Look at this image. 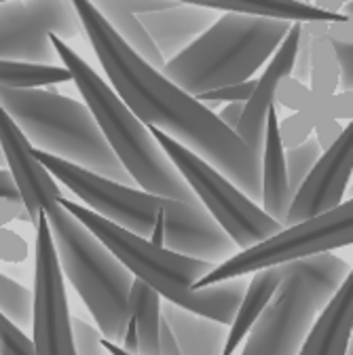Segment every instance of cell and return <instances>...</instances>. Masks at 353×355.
<instances>
[{"instance_id": "16", "label": "cell", "mask_w": 353, "mask_h": 355, "mask_svg": "<svg viewBox=\"0 0 353 355\" xmlns=\"http://www.w3.org/2000/svg\"><path fill=\"white\" fill-rule=\"evenodd\" d=\"M218 15L195 3H178L171 9L140 15L138 21L150 36L153 44L165 62L180 55L187 47L207 32Z\"/></svg>"}, {"instance_id": "38", "label": "cell", "mask_w": 353, "mask_h": 355, "mask_svg": "<svg viewBox=\"0 0 353 355\" xmlns=\"http://www.w3.org/2000/svg\"><path fill=\"white\" fill-rule=\"evenodd\" d=\"M349 355H351V353H349Z\"/></svg>"}, {"instance_id": "22", "label": "cell", "mask_w": 353, "mask_h": 355, "mask_svg": "<svg viewBox=\"0 0 353 355\" xmlns=\"http://www.w3.org/2000/svg\"><path fill=\"white\" fill-rule=\"evenodd\" d=\"M203 9L214 13H235V15H250L286 24H341L351 17L343 13H326L311 3H195Z\"/></svg>"}, {"instance_id": "10", "label": "cell", "mask_w": 353, "mask_h": 355, "mask_svg": "<svg viewBox=\"0 0 353 355\" xmlns=\"http://www.w3.org/2000/svg\"><path fill=\"white\" fill-rule=\"evenodd\" d=\"M353 241V205L343 201L341 207L318 216L313 220L300 222L294 227H284L279 233L264 241L237 252L214 269L195 286L203 290L216 284L243 279L258 271L277 269V266L313 258L320 254H332L334 250L349 248Z\"/></svg>"}, {"instance_id": "8", "label": "cell", "mask_w": 353, "mask_h": 355, "mask_svg": "<svg viewBox=\"0 0 353 355\" xmlns=\"http://www.w3.org/2000/svg\"><path fill=\"white\" fill-rule=\"evenodd\" d=\"M62 201V199H60ZM62 275L89 309L104 340L121 347L134 277L62 203L45 211Z\"/></svg>"}, {"instance_id": "13", "label": "cell", "mask_w": 353, "mask_h": 355, "mask_svg": "<svg viewBox=\"0 0 353 355\" xmlns=\"http://www.w3.org/2000/svg\"><path fill=\"white\" fill-rule=\"evenodd\" d=\"M351 138V125H347L341 136L322 153L316 167L309 171L304 182L292 195L284 227L300 225V222L313 220L343 205L353 165Z\"/></svg>"}, {"instance_id": "26", "label": "cell", "mask_w": 353, "mask_h": 355, "mask_svg": "<svg viewBox=\"0 0 353 355\" xmlns=\"http://www.w3.org/2000/svg\"><path fill=\"white\" fill-rule=\"evenodd\" d=\"M0 313L21 332L32 330V292L0 273Z\"/></svg>"}, {"instance_id": "11", "label": "cell", "mask_w": 353, "mask_h": 355, "mask_svg": "<svg viewBox=\"0 0 353 355\" xmlns=\"http://www.w3.org/2000/svg\"><path fill=\"white\" fill-rule=\"evenodd\" d=\"M80 34L72 3L21 0L0 3V62L58 66L51 36L68 42Z\"/></svg>"}, {"instance_id": "1", "label": "cell", "mask_w": 353, "mask_h": 355, "mask_svg": "<svg viewBox=\"0 0 353 355\" xmlns=\"http://www.w3.org/2000/svg\"><path fill=\"white\" fill-rule=\"evenodd\" d=\"M72 9L112 92L131 114L197 155L248 199L260 203V159L201 102L131 53L92 3L74 0Z\"/></svg>"}, {"instance_id": "7", "label": "cell", "mask_w": 353, "mask_h": 355, "mask_svg": "<svg viewBox=\"0 0 353 355\" xmlns=\"http://www.w3.org/2000/svg\"><path fill=\"white\" fill-rule=\"evenodd\" d=\"M279 269L277 292L246 336L241 355H298L318 313L351 275L349 262L336 254H320Z\"/></svg>"}, {"instance_id": "2", "label": "cell", "mask_w": 353, "mask_h": 355, "mask_svg": "<svg viewBox=\"0 0 353 355\" xmlns=\"http://www.w3.org/2000/svg\"><path fill=\"white\" fill-rule=\"evenodd\" d=\"M34 157L53 180L80 199L83 207L153 245L216 266L239 252L199 201H175L123 187L38 150Z\"/></svg>"}, {"instance_id": "37", "label": "cell", "mask_w": 353, "mask_h": 355, "mask_svg": "<svg viewBox=\"0 0 353 355\" xmlns=\"http://www.w3.org/2000/svg\"><path fill=\"white\" fill-rule=\"evenodd\" d=\"M0 169H5V161H3V150H0Z\"/></svg>"}, {"instance_id": "29", "label": "cell", "mask_w": 353, "mask_h": 355, "mask_svg": "<svg viewBox=\"0 0 353 355\" xmlns=\"http://www.w3.org/2000/svg\"><path fill=\"white\" fill-rule=\"evenodd\" d=\"M0 355H36L32 338L0 313Z\"/></svg>"}, {"instance_id": "3", "label": "cell", "mask_w": 353, "mask_h": 355, "mask_svg": "<svg viewBox=\"0 0 353 355\" xmlns=\"http://www.w3.org/2000/svg\"><path fill=\"white\" fill-rule=\"evenodd\" d=\"M60 203L125 266L131 277L148 286L161 300L223 326H231L246 292V277L195 290L216 264L153 245L66 197H62Z\"/></svg>"}, {"instance_id": "23", "label": "cell", "mask_w": 353, "mask_h": 355, "mask_svg": "<svg viewBox=\"0 0 353 355\" xmlns=\"http://www.w3.org/2000/svg\"><path fill=\"white\" fill-rule=\"evenodd\" d=\"M92 5L104 17V21L110 26V30L119 36V40L131 53H134L136 58H140L144 64H148L153 70H157V72L163 70L165 60L157 51V47L153 44L146 30L142 28V24L138 21V17L131 15L123 7L121 0L119 3H114V0H104V3H92Z\"/></svg>"}, {"instance_id": "17", "label": "cell", "mask_w": 353, "mask_h": 355, "mask_svg": "<svg viewBox=\"0 0 353 355\" xmlns=\"http://www.w3.org/2000/svg\"><path fill=\"white\" fill-rule=\"evenodd\" d=\"M353 328V279L343 282L332 300L316 318L298 355H349Z\"/></svg>"}, {"instance_id": "34", "label": "cell", "mask_w": 353, "mask_h": 355, "mask_svg": "<svg viewBox=\"0 0 353 355\" xmlns=\"http://www.w3.org/2000/svg\"><path fill=\"white\" fill-rule=\"evenodd\" d=\"M243 106L246 104H225L223 108H220V112H216V116L229 131L235 133V129L241 121V114H243Z\"/></svg>"}, {"instance_id": "21", "label": "cell", "mask_w": 353, "mask_h": 355, "mask_svg": "<svg viewBox=\"0 0 353 355\" xmlns=\"http://www.w3.org/2000/svg\"><path fill=\"white\" fill-rule=\"evenodd\" d=\"M282 282V269H267V271H258L252 275V279L246 284L243 298L237 306V313L229 326V336L223 349V355H235L241 340L250 334L252 326L256 320L262 315V311L267 309L271 298L277 292V286Z\"/></svg>"}, {"instance_id": "6", "label": "cell", "mask_w": 353, "mask_h": 355, "mask_svg": "<svg viewBox=\"0 0 353 355\" xmlns=\"http://www.w3.org/2000/svg\"><path fill=\"white\" fill-rule=\"evenodd\" d=\"M292 24L223 13L180 55L165 62L161 74L191 98L250 80L267 64Z\"/></svg>"}, {"instance_id": "28", "label": "cell", "mask_w": 353, "mask_h": 355, "mask_svg": "<svg viewBox=\"0 0 353 355\" xmlns=\"http://www.w3.org/2000/svg\"><path fill=\"white\" fill-rule=\"evenodd\" d=\"M70 326H72L74 355H110L102 347V334L98 332L96 326L80 318H70Z\"/></svg>"}, {"instance_id": "19", "label": "cell", "mask_w": 353, "mask_h": 355, "mask_svg": "<svg viewBox=\"0 0 353 355\" xmlns=\"http://www.w3.org/2000/svg\"><path fill=\"white\" fill-rule=\"evenodd\" d=\"M161 298L148 286L134 279L127 302V322L121 349L129 355H159Z\"/></svg>"}, {"instance_id": "24", "label": "cell", "mask_w": 353, "mask_h": 355, "mask_svg": "<svg viewBox=\"0 0 353 355\" xmlns=\"http://www.w3.org/2000/svg\"><path fill=\"white\" fill-rule=\"evenodd\" d=\"M68 80L70 72L64 66L0 62V87L5 89H47Z\"/></svg>"}, {"instance_id": "12", "label": "cell", "mask_w": 353, "mask_h": 355, "mask_svg": "<svg viewBox=\"0 0 353 355\" xmlns=\"http://www.w3.org/2000/svg\"><path fill=\"white\" fill-rule=\"evenodd\" d=\"M34 243L32 345L36 355H74L64 275L45 214H38Z\"/></svg>"}, {"instance_id": "36", "label": "cell", "mask_w": 353, "mask_h": 355, "mask_svg": "<svg viewBox=\"0 0 353 355\" xmlns=\"http://www.w3.org/2000/svg\"><path fill=\"white\" fill-rule=\"evenodd\" d=\"M102 347H104L110 355H129V353H125L121 347H117V345H112V343H108V340H104V338H102Z\"/></svg>"}, {"instance_id": "30", "label": "cell", "mask_w": 353, "mask_h": 355, "mask_svg": "<svg viewBox=\"0 0 353 355\" xmlns=\"http://www.w3.org/2000/svg\"><path fill=\"white\" fill-rule=\"evenodd\" d=\"M309 133H311V119H309V114L290 116L284 125H279V138H282L284 150L307 142Z\"/></svg>"}, {"instance_id": "35", "label": "cell", "mask_w": 353, "mask_h": 355, "mask_svg": "<svg viewBox=\"0 0 353 355\" xmlns=\"http://www.w3.org/2000/svg\"><path fill=\"white\" fill-rule=\"evenodd\" d=\"M159 355H182L178 343H175L173 334L169 332L163 320H161V334H159Z\"/></svg>"}, {"instance_id": "4", "label": "cell", "mask_w": 353, "mask_h": 355, "mask_svg": "<svg viewBox=\"0 0 353 355\" xmlns=\"http://www.w3.org/2000/svg\"><path fill=\"white\" fill-rule=\"evenodd\" d=\"M51 47L58 60H62V66L70 72V80H74L85 100L83 104L92 112L108 148L134 184L150 195L175 201H197L180 173L153 140L148 127L131 114L112 92V87L104 83V78L74 49H70L68 42L51 36Z\"/></svg>"}, {"instance_id": "18", "label": "cell", "mask_w": 353, "mask_h": 355, "mask_svg": "<svg viewBox=\"0 0 353 355\" xmlns=\"http://www.w3.org/2000/svg\"><path fill=\"white\" fill-rule=\"evenodd\" d=\"M279 138V119L275 108L269 112L264 127V144L260 153V209L284 227L292 203V193L286 175V157Z\"/></svg>"}, {"instance_id": "14", "label": "cell", "mask_w": 353, "mask_h": 355, "mask_svg": "<svg viewBox=\"0 0 353 355\" xmlns=\"http://www.w3.org/2000/svg\"><path fill=\"white\" fill-rule=\"evenodd\" d=\"M0 150H3L7 173L19 193L21 207L28 216L26 220L34 225L38 214L49 211L64 195L49 171L36 161L34 148L3 106H0Z\"/></svg>"}, {"instance_id": "5", "label": "cell", "mask_w": 353, "mask_h": 355, "mask_svg": "<svg viewBox=\"0 0 353 355\" xmlns=\"http://www.w3.org/2000/svg\"><path fill=\"white\" fill-rule=\"evenodd\" d=\"M0 106L34 150L104 180L136 187L108 148L92 112L83 102L55 94V89L0 87Z\"/></svg>"}, {"instance_id": "25", "label": "cell", "mask_w": 353, "mask_h": 355, "mask_svg": "<svg viewBox=\"0 0 353 355\" xmlns=\"http://www.w3.org/2000/svg\"><path fill=\"white\" fill-rule=\"evenodd\" d=\"M309 78L313 83V94L322 100L332 98L338 89V68L332 55V47L326 36L311 38V66Z\"/></svg>"}, {"instance_id": "9", "label": "cell", "mask_w": 353, "mask_h": 355, "mask_svg": "<svg viewBox=\"0 0 353 355\" xmlns=\"http://www.w3.org/2000/svg\"><path fill=\"white\" fill-rule=\"evenodd\" d=\"M148 131L167 157V161L173 165V169L180 173L193 197L201 203L207 216L235 243L239 252L264 241L284 229L264 214L258 203L248 199L223 173H218L197 155L175 144L155 127H148Z\"/></svg>"}, {"instance_id": "20", "label": "cell", "mask_w": 353, "mask_h": 355, "mask_svg": "<svg viewBox=\"0 0 353 355\" xmlns=\"http://www.w3.org/2000/svg\"><path fill=\"white\" fill-rule=\"evenodd\" d=\"M161 320L173 334L182 355H223L229 326L189 313L161 300Z\"/></svg>"}, {"instance_id": "31", "label": "cell", "mask_w": 353, "mask_h": 355, "mask_svg": "<svg viewBox=\"0 0 353 355\" xmlns=\"http://www.w3.org/2000/svg\"><path fill=\"white\" fill-rule=\"evenodd\" d=\"M332 47V55L338 68V89L345 94H351V40H328Z\"/></svg>"}, {"instance_id": "27", "label": "cell", "mask_w": 353, "mask_h": 355, "mask_svg": "<svg viewBox=\"0 0 353 355\" xmlns=\"http://www.w3.org/2000/svg\"><path fill=\"white\" fill-rule=\"evenodd\" d=\"M322 148L318 144V140H311L309 138L307 142L294 146V148H288L284 153L286 157V175H288V187H290V193L294 195L296 189L304 182V178L309 175L316 167V163L320 161L322 157Z\"/></svg>"}, {"instance_id": "32", "label": "cell", "mask_w": 353, "mask_h": 355, "mask_svg": "<svg viewBox=\"0 0 353 355\" xmlns=\"http://www.w3.org/2000/svg\"><path fill=\"white\" fill-rule=\"evenodd\" d=\"M123 7L131 13V15H148V13H157V11H165L171 9L180 3V0H121Z\"/></svg>"}, {"instance_id": "15", "label": "cell", "mask_w": 353, "mask_h": 355, "mask_svg": "<svg viewBox=\"0 0 353 355\" xmlns=\"http://www.w3.org/2000/svg\"><path fill=\"white\" fill-rule=\"evenodd\" d=\"M298 38H300V24H292L290 32L286 34L277 51L273 53L267 70L262 72L260 78H256L254 94L243 106L241 121L235 129V136L258 159H260L262 144H264V127H267L269 112L275 108L273 102L277 98V89L286 78L292 76L296 51H298Z\"/></svg>"}, {"instance_id": "33", "label": "cell", "mask_w": 353, "mask_h": 355, "mask_svg": "<svg viewBox=\"0 0 353 355\" xmlns=\"http://www.w3.org/2000/svg\"><path fill=\"white\" fill-rule=\"evenodd\" d=\"M21 207V199H19V193L11 180V175L7 173V169H0V209L3 214H7L11 209V214Z\"/></svg>"}]
</instances>
